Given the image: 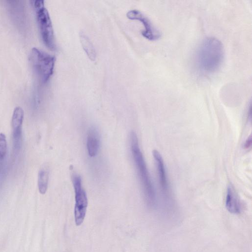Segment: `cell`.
I'll use <instances>...</instances> for the list:
<instances>
[{
	"label": "cell",
	"instance_id": "1",
	"mask_svg": "<svg viewBox=\"0 0 252 252\" xmlns=\"http://www.w3.org/2000/svg\"><path fill=\"white\" fill-rule=\"evenodd\" d=\"M223 58L224 49L221 42L215 37H207L197 49L195 63L200 72L211 74L219 69Z\"/></svg>",
	"mask_w": 252,
	"mask_h": 252
},
{
	"label": "cell",
	"instance_id": "2",
	"mask_svg": "<svg viewBox=\"0 0 252 252\" xmlns=\"http://www.w3.org/2000/svg\"><path fill=\"white\" fill-rule=\"evenodd\" d=\"M130 143L132 158L145 201L150 207L154 208L157 203L155 189L139 147L137 134L134 131L130 133Z\"/></svg>",
	"mask_w": 252,
	"mask_h": 252
},
{
	"label": "cell",
	"instance_id": "3",
	"mask_svg": "<svg viewBox=\"0 0 252 252\" xmlns=\"http://www.w3.org/2000/svg\"><path fill=\"white\" fill-rule=\"evenodd\" d=\"M30 61L40 82L46 83L53 73L55 57L37 48H33L30 55Z\"/></svg>",
	"mask_w": 252,
	"mask_h": 252
},
{
	"label": "cell",
	"instance_id": "4",
	"mask_svg": "<svg viewBox=\"0 0 252 252\" xmlns=\"http://www.w3.org/2000/svg\"><path fill=\"white\" fill-rule=\"evenodd\" d=\"M34 9L37 24L42 40L51 50L56 49V43L52 22L48 10L42 0L32 1Z\"/></svg>",
	"mask_w": 252,
	"mask_h": 252
},
{
	"label": "cell",
	"instance_id": "5",
	"mask_svg": "<svg viewBox=\"0 0 252 252\" xmlns=\"http://www.w3.org/2000/svg\"><path fill=\"white\" fill-rule=\"evenodd\" d=\"M71 176L75 193V221L76 225H80L83 222L86 216L88 198L86 192L82 186L80 176L73 172Z\"/></svg>",
	"mask_w": 252,
	"mask_h": 252
},
{
	"label": "cell",
	"instance_id": "6",
	"mask_svg": "<svg viewBox=\"0 0 252 252\" xmlns=\"http://www.w3.org/2000/svg\"><path fill=\"white\" fill-rule=\"evenodd\" d=\"M153 155L156 163L159 184L165 205H166L167 209H169L173 205V201L169 186L164 161L161 155L158 151L153 150Z\"/></svg>",
	"mask_w": 252,
	"mask_h": 252
},
{
	"label": "cell",
	"instance_id": "7",
	"mask_svg": "<svg viewBox=\"0 0 252 252\" xmlns=\"http://www.w3.org/2000/svg\"><path fill=\"white\" fill-rule=\"evenodd\" d=\"M24 116V112L22 108L17 106L14 108L12 116L11 126L13 149L16 154L19 153L22 146V125Z\"/></svg>",
	"mask_w": 252,
	"mask_h": 252
},
{
	"label": "cell",
	"instance_id": "8",
	"mask_svg": "<svg viewBox=\"0 0 252 252\" xmlns=\"http://www.w3.org/2000/svg\"><path fill=\"white\" fill-rule=\"evenodd\" d=\"M126 17L130 20L140 21L144 26V29L142 31V35L146 39L155 41L160 37L159 32L153 25L150 20L141 12L133 9L128 11Z\"/></svg>",
	"mask_w": 252,
	"mask_h": 252
},
{
	"label": "cell",
	"instance_id": "9",
	"mask_svg": "<svg viewBox=\"0 0 252 252\" xmlns=\"http://www.w3.org/2000/svg\"><path fill=\"white\" fill-rule=\"evenodd\" d=\"M100 143V137L97 130L94 127H90L87 137V148L89 156L94 157L97 155Z\"/></svg>",
	"mask_w": 252,
	"mask_h": 252
},
{
	"label": "cell",
	"instance_id": "10",
	"mask_svg": "<svg viewBox=\"0 0 252 252\" xmlns=\"http://www.w3.org/2000/svg\"><path fill=\"white\" fill-rule=\"evenodd\" d=\"M225 207L230 213L238 214L241 212L239 200L233 188L229 185L227 189L225 198Z\"/></svg>",
	"mask_w": 252,
	"mask_h": 252
},
{
	"label": "cell",
	"instance_id": "11",
	"mask_svg": "<svg viewBox=\"0 0 252 252\" xmlns=\"http://www.w3.org/2000/svg\"><path fill=\"white\" fill-rule=\"evenodd\" d=\"M79 37L82 46L87 56L91 61H95L96 55V52L89 38L83 32L80 33Z\"/></svg>",
	"mask_w": 252,
	"mask_h": 252
},
{
	"label": "cell",
	"instance_id": "12",
	"mask_svg": "<svg viewBox=\"0 0 252 252\" xmlns=\"http://www.w3.org/2000/svg\"><path fill=\"white\" fill-rule=\"evenodd\" d=\"M49 173L45 169L40 170L38 174L37 184L39 192L44 194L46 193L48 185Z\"/></svg>",
	"mask_w": 252,
	"mask_h": 252
},
{
	"label": "cell",
	"instance_id": "13",
	"mask_svg": "<svg viewBox=\"0 0 252 252\" xmlns=\"http://www.w3.org/2000/svg\"><path fill=\"white\" fill-rule=\"evenodd\" d=\"M7 151V145L5 135L0 133V161H4Z\"/></svg>",
	"mask_w": 252,
	"mask_h": 252
},
{
	"label": "cell",
	"instance_id": "14",
	"mask_svg": "<svg viewBox=\"0 0 252 252\" xmlns=\"http://www.w3.org/2000/svg\"><path fill=\"white\" fill-rule=\"evenodd\" d=\"M252 136L250 135L245 141L243 144V148L245 149L248 150L251 148L252 145Z\"/></svg>",
	"mask_w": 252,
	"mask_h": 252
}]
</instances>
